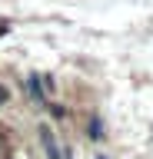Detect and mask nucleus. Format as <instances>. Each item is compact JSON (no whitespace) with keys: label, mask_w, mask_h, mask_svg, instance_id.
I'll list each match as a JSON object with an SVG mask.
<instances>
[{"label":"nucleus","mask_w":153,"mask_h":159,"mask_svg":"<svg viewBox=\"0 0 153 159\" xmlns=\"http://www.w3.org/2000/svg\"><path fill=\"white\" fill-rule=\"evenodd\" d=\"M30 96L37 99V106H47V93H43V80L33 73L30 76Z\"/></svg>","instance_id":"obj_2"},{"label":"nucleus","mask_w":153,"mask_h":159,"mask_svg":"<svg viewBox=\"0 0 153 159\" xmlns=\"http://www.w3.org/2000/svg\"><path fill=\"white\" fill-rule=\"evenodd\" d=\"M47 106H50V109H53V116H60V119H63V116H67V106H60V103H47Z\"/></svg>","instance_id":"obj_4"},{"label":"nucleus","mask_w":153,"mask_h":159,"mask_svg":"<svg viewBox=\"0 0 153 159\" xmlns=\"http://www.w3.org/2000/svg\"><path fill=\"white\" fill-rule=\"evenodd\" d=\"M97 159H107V156H97Z\"/></svg>","instance_id":"obj_6"},{"label":"nucleus","mask_w":153,"mask_h":159,"mask_svg":"<svg viewBox=\"0 0 153 159\" xmlns=\"http://www.w3.org/2000/svg\"><path fill=\"white\" fill-rule=\"evenodd\" d=\"M87 136H90V139H103V123H100L97 116L87 123Z\"/></svg>","instance_id":"obj_3"},{"label":"nucleus","mask_w":153,"mask_h":159,"mask_svg":"<svg viewBox=\"0 0 153 159\" xmlns=\"http://www.w3.org/2000/svg\"><path fill=\"white\" fill-rule=\"evenodd\" d=\"M37 133H40V146H43V152H47V159H67V156H63V149H60V143H57L53 126H40Z\"/></svg>","instance_id":"obj_1"},{"label":"nucleus","mask_w":153,"mask_h":159,"mask_svg":"<svg viewBox=\"0 0 153 159\" xmlns=\"http://www.w3.org/2000/svg\"><path fill=\"white\" fill-rule=\"evenodd\" d=\"M3 103H10V89L7 86H0V106H3Z\"/></svg>","instance_id":"obj_5"}]
</instances>
